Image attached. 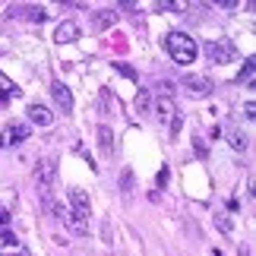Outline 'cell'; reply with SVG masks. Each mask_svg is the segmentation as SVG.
<instances>
[{
  "label": "cell",
  "instance_id": "83f0119b",
  "mask_svg": "<svg viewBox=\"0 0 256 256\" xmlns=\"http://www.w3.org/2000/svg\"><path fill=\"white\" fill-rule=\"evenodd\" d=\"M212 256H222V250H212Z\"/></svg>",
  "mask_w": 256,
  "mask_h": 256
},
{
  "label": "cell",
  "instance_id": "ffe728a7",
  "mask_svg": "<svg viewBox=\"0 0 256 256\" xmlns=\"http://www.w3.org/2000/svg\"><path fill=\"white\" fill-rule=\"evenodd\" d=\"M146 108H149V92H146V88H140V92H136V111H146Z\"/></svg>",
  "mask_w": 256,
  "mask_h": 256
},
{
  "label": "cell",
  "instance_id": "484cf974",
  "mask_svg": "<svg viewBox=\"0 0 256 256\" xmlns=\"http://www.w3.org/2000/svg\"><path fill=\"white\" fill-rule=\"evenodd\" d=\"M6 224H10V212L0 209V228H6Z\"/></svg>",
  "mask_w": 256,
  "mask_h": 256
},
{
  "label": "cell",
  "instance_id": "5bb4252c",
  "mask_svg": "<svg viewBox=\"0 0 256 256\" xmlns=\"http://www.w3.org/2000/svg\"><path fill=\"white\" fill-rule=\"evenodd\" d=\"M70 202H73V209H80V212H92V202H88L86 190H70Z\"/></svg>",
  "mask_w": 256,
  "mask_h": 256
},
{
  "label": "cell",
  "instance_id": "6da1fadb",
  "mask_svg": "<svg viewBox=\"0 0 256 256\" xmlns=\"http://www.w3.org/2000/svg\"><path fill=\"white\" fill-rule=\"evenodd\" d=\"M164 51H168V57L177 66H190L196 60V54H200V48L186 32H168L164 35Z\"/></svg>",
  "mask_w": 256,
  "mask_h": 256
},
{
  "label": "cell",
  "instance_id": "7a4b0ae2",
  "mask_svg": "<svg viewBox=\"0 0 256 256\" xmlns=\"http://www.w3.org/2000/svg\"><path fill=\"white\" fill-rule=\"evenodd\" d=\"M202 54L209 57L212 64H231L234 57H238V51H234V44H231V42H224V38L206 42V44H202Z\"/></svg>",
  "mask_w": 256,
  "mask_h": 256
},
{
  "label": "cell",
  "instance_id": "d6986e66",
  "mask_svg": "<svg viewBox=\"0 0 256 256\" xmlns=\"http://www.w3.org/2000/svg\"><path fill=\"white\" fill-rule=\"evenodd\" d=\"M253 70H256L253 60H247V64H244V70H240V76H238V82H253Z\"/></svg>",
  "mask_w": 256,
  "mask_h": 256
},
{
  "label": "cell",
  "instance_id": "d4e9b609",
  "mask_svg": "<svg viewBox=\"0 0 256 256\" xmlns=\"http://www.w3.org/2000/svg\"><path fill=\"white\" fill-rule=\"evenodd\" d=\"M155 184H158V186H164V184H168V168H162V171H158V177H155Z\"/></svg>",
  "mask_w": 256,
  "mask_h": 256
},
{
  "label": "cell",
  "instance_id": "ba28073f",
  "mask_svg": "<svg viewBox=\"0 0 256 256\" xmlns=\"http://www.w3.org/2000/svg\"><path fill=\"white\" fill-rule=\"evenodd\" d=\"M88 215H92V212L70 209V212H64V222H66V228H70L73 234H86L88 231Z\"/></svg>",
  "mask_w": 256,
  "mask_h": 256
},
{
  "label": "cell",
  "instance_id": "4fadbf2b",
  "mask_svg": "<svg viewBox=\"0 0 256 256\" xmlns=\"http://www.w3.org/2000/svg\"><path fill=\"white\" fill-rule=\"evenodd\" d=\"M10 95H13V98H16V95H22V88H19L4 70H0V104H6V98H10Z\"/></svg>",
  "mask_w": 256,
  "mask_h": 256
},
{
  "label": "cell",
  "instance_id": "30bf717a",
  "mask_svg": "<svg viewBox=\"0 0 256 256\" xmlns=\"http://www.w3.org/2000/svg\"><path fill=\"white\" fill-rule=\"evenodd\" d=\"M76 38H80V26H76L73 19H64V22L57 26V32H54L57 44H70V42H76Z\"/></svg>",
  "mask_w": 256,
  "mask_h": 256
},
{
  "label": "cell",
  "instance_id": "8fae6325",
  "mask_svg": "<svg viewBox=\"0 0 256 256\" xmlns=\"http://www.w3.org/2000/svg\"><path fill=\"white\" fill-rule=\"evenodd\" d=\"M117 16H120L117 10H98V13L92 16V28L95 32H104V28H111L117 22Z\"/></svg>",
  "mask_w": 256,
  "mask_h": 256
},
{
  "label": "cell",
  "instance_id": "44dd1931",
  "mask_svg": "<svg viewBox=\"0 0 256 256\" xmlns=\"http://www.w3.org/2000/svg\"><path fill=\"white\" fill-rule=\"evenodd\" d=\"M215 224H218L224 234H231V218H228V215H222V212H218V215H215Z\"/></svg>",
  "mask_w": 256,
  "mask_h": 256
},
{
  "label": "cell",
  "instance_id": "52a82bcc",
  "mask_svg": "<svg viewBox=\"0 0 256 256\" xmlns=\"http://www.w3.org/2000/svg\"><path fill=\"white\" fill-rule=\"evenodd\" d=\"M51 95H54V102H57V108H60L64 114H70V111H73V92H70V88H66L60 80H54V82H51Z\"/></svg>",
  "mask_w": 256,
  "mask_h": 256
},
{
  "label": "cell",
  "instance_id": "7c38bea8",
  "mask_svg": "<svg viewBox=\"0 0 256 256\" xmlns=\"http://www.w3.org/2000/svg\"><path fill=\"white\" fill-rule=\"evenodd\" d=\"M98 149H102L104 158H111V155H114V133H111V126H108V124L98 126Z\"/></svg>",
  "mask_w": 256,
  "mask_h": 256
},
{
  "label": "cell",
  "instance_id": "e0dca14e",
  "mask_svg": "<svg viewBox=\"0 0 256 256\" xmlns=\"http://www.w3.org/2000/svg\"><path fill=\"white\" fill-rule=\"evenodd\" d=\"M155 10H162V13H164V10H171V13H184L186 4H184V0H158Z\"/></svg>",
  "mask_w": 256,
  "mask_h": 256
},
{
  "label": "cell",
  "instance_id": "9c48e42d",
  "mask_svg": "<svg viewBox=\"0 0 256 256\" xmlns=\"http://www.w3.org/2000/svg\"><path fill=\"white\" fill-rule=\"evenodd\" d=\"M26 114H28V124H35V126H51V124H54V114L48 111L44 104H38V102L28 104Z\"/></svg>",
  "mask_w": 256,
  "mask_h": 256
},
{
  "label": "cell",
  "instance_id": "cb8c5ba5",
  "mask_svg": "<svg viewBox=\"0 0 256 256\" xmlns=\"http://www.w3.org/2000/svg\"><path fill=\"white\" fill-rule=\"evenodd\" d=\"M114 66H117V70H120L124 76H130V80H136V73H133V70H130V66H126V64H114Z\"/></svg>",
  "mask_w": 256,
  "mask_h": 256
},
{
  "label": "cell",
  "instance_id": "603a6c76",
  "mask_svg": "<svg viewBox=\"0 0 256 256\" xmlns=\"http://www.w3.org/2000/svg\"><path fill=\"white\" fill-rule=\"evenodd\" d=\"M244 117H247V120H253V117H256V104L253 102H244Z\"/></svg>",
  "mask_w": 256,
  "mask_h": 256
},
{
  "label": "cell",
  "instance_id": "9a60e30c",
  "mask_svg": "<svg viewBox=\"0 0 256 256\" xmlns=\"http://www.w3.org/2000/svg\"><path fill=\"white\" fill-rule=\"evenodd\" d=\"M16 16H26L28 22H44L48 13H44V6H26V10H19Z\"/></svg>",
  "mask_w": 256,
  "mask_h": 256
},
{
  "label": "cell",
  "instance_id": "2e32d148",
  "mask_svg": "<svg viewBox=\"0 0 256 256\" xmlns=\"http://www.w3.org/2000/svg\"><path fill=\"white\" fill-rule=\"evenodd\" d=\"M228 146H231L234 152H244L250 142H247V136H244L240 130H228Z\"/></svg>",
  "mask_w": 256,
  "mask_h": 256
},
{
  "label": "cell",
  "instance_id": "7402d4cb",
  "mask_svg": "<svg viewBox=\"0 0 256 256\" xmlns=\"http://www.w3.org/2000/svg\"><path fill=\"white\" fill-rule=\"evenodd\" d=\"M193 149H196V155H200V158H206V152H209V146H206V142L200 140V136H196V140H193Z\"/></svg>",
  "mask_w": 256,
  "mask_h": 256
},
{
  "label": "cell",
  "instance_id": "5b68a950",
  "mask_svg": "<svg viewBox=\"0 0 256 256\" xmlns=\"http://www.w3.org/2000/svg\"><path fill=\"white\" fill-rule=\"evenodd\" d=\"M0 256H26V244L19 240L10 228L0 231Z\"/></svg>",
  "mask_w": 256,
  "mask_h": 256
},
{
  "label": "cell",
  "instance_id": "3957f363",
  "mask_svg": "<svg viewBox=\"0 0 256 256\" xmlns=\"http://www.w3.org/2000/svg\"><path fill=\"white\" fill-rule=\"evenodd\" d=\"M28 136H32V126H28V124H22V120H13V124H6L4 130H0V149L19 146V142H26Z\"/></svg>",
  "mask_w": 256,
  "mask_h": 256
},
{
  "label": "cell",
  "instance_id": "8992f818",
  "mask_svg": "<svg viewBox=\"0 0 256 256\" xmlns=\"http://www.w3.org/2000/svg\"><path fill=\"white\" fill-rule=\"evenodd\" d=\"M184 88H186V95H190V98H206L215 86H212V80H206V76H186Z\"/></svg>",
  "mask_w": 256,
  "mask_h": 256
},
{
  "label": "cell",
  "instance_id": "4316f807",
  "mask_svg": "<svg viewBox=\"0 0 256 256\" xmlns=\"http://www.w3.org/2000/svg\"><path fill=\"white\" fill-rule=\"evenodd\" d=\"M238 256H250V250H240V253H238Z\"/></svg>",
  "mask_w": 256,
  "mask_h": 256
},
{
  "label": "cell",
  "instance_id": "277c9868",
  "mask_svg": "<svg viewBox=\"0 0 256 256\" xmlns=\"http://www.w3.org/2000/svg\"><path fill=\"white\" fill-rule=\"evenodd\" d=\"M35 180H38V193L51 190L54 180H57V162L54 158H44L42 164H38V171H35Z\"/></svg>",
  "mask_w": 256,
  "mask_h": 256
},
{
  "label": "cell",
  "instance_id": "ac0fdd59",
  "mask_svg": "<svg viewBox=\"0 0 256 256\" xmlns=\"http://www.w3.org/2000/svg\"><path fill=\"white\" fill-rule=\"evenodd\" d=\"M120 190H124V196L133 193V171L130 168H124V174H120Z\"/></svg>",
  "mask_w": 256,
  "mask_h": 256
},
{
  "label": "cell",
  "instance_id": "f1b7e54d",
  "mask_svg": "<svg viewBox=\"0 0 256 256\" xmlns=\"http://www.w3.org/2000/svg\"><path fill=\"white\" fill-rule=\"evenodd\" d=\"M0 54H4V51H0Z\"/></svg>",
  "mask_w": 256,
  "mask_h": 256
}]
</instances>
